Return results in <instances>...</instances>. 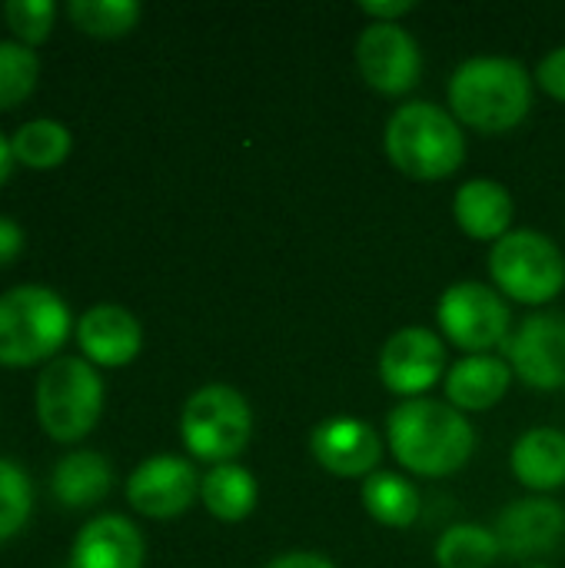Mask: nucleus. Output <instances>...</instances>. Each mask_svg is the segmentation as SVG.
Wrapping results in <instances>:
<instances>
[{"mask_svg": "<svg viewBox=\"0 0 565 568\" xmlns=\"http://www.w3.org/2000/svg\"><path fill=\"white\" fill-rule=\"evenodd\" d=\"M386 439L403 469L423 479H443L460 473L476 449V429L450 403L403 399L386 419Z\"/></svg>", "mask_w": 565, "mask_h": 568, "instance_id": "1", "label": "nucleus"}, {"mask_svg": "<svg viewBox=\"0 0 565 568\" xmlns=\"http://www.w3.org/2000/svg\"><path fill=\"white\" fill-rule=\"evenodd\" d=\"M450 110L480 133H509L529 116L533 77L509 57H473L450 77Z\"/></svg>", "mask_w": 565, "mask_h": 568, "instance_id": "2", "label": "nucleus"}, {"mask_svg": "<svg viewBox=\"0 0 565 568\" xmlns=\"http://www.w3.org/2000/svg\"><path fill=\"white\" fill-rule=\"evenodd\" d=\"M386 156L410 180H446L466 160V136L460 120L430 103H403L386 123Z\"/></svg>", "mask_w": 565, "mask_h": 568, "instance_id": "3", "label": "nucleus"}, {"mask_svg": "<svg viewBox=\"0 0 565 568\" xmlns=\"http://www.w3.org/2000/svg\"><path fill=\"white\" fill-rule=\"evenodd\" d=\"M40 429L53 443H80L103 416V379L83 356H57L43 366L33 389Z\"/></svg>", "mask_w": 565, "mask_h": 568, "instance_id": "4", "label": "nucleus"}, {"mask_svg": "<svg viewBox=\"0 0 565 568\" xmlns=\"http://www.w3.org/2000/svg\"><path fill=\"white\" fill-rule=\"evenodd\" d=\"M70 336V306L50 286L23 283L0 293V366H37Z\"/></svg>", "mask_w": 565, "mask_h": 568, "instance_id": "5", "label": "nucleus"}, {"mask_svg": "<svg viewBox=\"0 0 565 568\" xmlns=\"http://www.w3.org/2000/svg\"><path fill=\"white\" fill-rule=\"evenodd\" d=\"M253 436V409L233 386L213 383L196 389L180 416V439L186 453L203 463H233Z\"/></svg>", "mask_w": 565, "mask_h": 568, "instance_id": "6", "label": "nucleus"}, {"mask_svg": "<svg viewBox=\"0 0 565 568\" xmlns=\"http://www.w3.org/2000/svg\"><path fill=\"white\" fill-rule=\"evenodd\" d=\"M490 276L500 293L526 306L553 303L565 286L563 250L536 230H509L490 253Z\"/></svg>", "mask_w": 565, "mask_h": 568, "instance_id": "7", "label": "nucleus"}, {"mask_svg": "<svg viewBox=\"0 0 565 568\" xmlns=\"http://www.w3.org/2000/svg\"><path fill=\"white\" fill-rule=\"evenodd\" d=\"M436 320L446 339L470 356H486L493 346H503L513 333V313L503 293L476 280L453 283L440 296Z\"/></svg>", "mask_w": 565, "mask_h": 568, "instance_id": "8", "label": "nucleus"}, {"mask_svg": "<svg viewBox=\"0 0 565 568\" xmlns=\"http://www.w3.org/2000/svg\"><path fill=\"white\" fill-rule=\"evenodd\" d=\"M356 67L376 93L403 97L423 77V53L400 23H370L356 40Z\"/></svg>", "mask_w": 565, "mask_h": 568, "instance_id": "9", "label": "nucleus"}, {"mask_svg": "<svg viewBox=\"0 0 565 568\" xmlns=\"http://www.w3.org/2000/svg\"><path fill=\"white\" fill-rule=\"evenodd\" d=\"M513 373L543 393L565 389V316L533 313L503 343Z\"/></svg>", "mask_w": 565, "mask_h": 568, "instance_id": "10", "label": "nucleus"}, {"mask_svg": "<svg viewBox=\"0 0 565 568\" xmlns=\"http://www.w3.org/2000/svg\"><path fill=\"white\" fill-rule=\"evenodd\" d=\"M446 373V346L426 326H406L393 333L380 353V379L403 399H420Z\"/></svg>", "mask_w": 565, "mask_h": 568, "instance_id": "11", "label": "nucleus"}, {"mask_svg": "<svg viewBox=\"0 0 565 568\" xmlns=\"http://www.w3.org/2000/svg\"><path fill=\"white\" fill-rule=\"evenodd\" d=\"M200 476L183 456H150L127 479V503L147 519H176L200 496Z\"/></svg>", "mask_w": 565, "mask_h": 568, "instance_id": "12", "label": "nucleus"}, {"mask_svg": "<svg viewBox=\"0 0 565 568\" xmlns=\"http://www.w3.org/2000/svg\"><path fill=\"white\" fill-rule=\"evenodd\" d=\"M313 459L340 479H370L383 459L380 433L356 416L323 419L310 436Z\"/></svg>", "mask_w": 565, "mask_h": 568, "instance_id": "13", "label": "nucleus"}, {"mask_svg": "<svg viewBox=\"0 0 565 568\" xmlns=\"http://www.w3.org/2000/svg\"><path fill=\"white\" fill-rule=\"evenodd\" d=\"M493 532L500 539V549L509 559L526 562V559L553 552L563 542L565 509L559 503L546 499V496H529V499H519V503L506 506L500 513Z\"/></svg>", "mask_w": 565, "mask_h": 568, "instance_id": "14", "label": "nucleus"}, {"mask_svg": "<svg viewBox=\"0 0 565 568\" xmlns=\"http://www.w3.org/2000/svg\"><path fill=\"white\" fill-rule=\"evenodd\" d=\"M77 343L87 363L117 369L137 359L143 346V326L130 310L117 303H100L77 320Z\"/></svg>", "mask_w": 565, "mask_h": 568, "instance_id": "15", "label": "nucleus"}, {"mask_svg": "<svg viewBox=\"0 0 565 568\" xmlns=\"http://www.w3.org/2000/svg\"><path fill=\"white\" fill-rule=\"evenodd\" d=\"M143 532L127 516L103 513L77 532L67 568H143Z\"/></svg>", "mask_w": 565, "mask_h": 568, "instance_id": "16", "label": "nucleus"}, {"mask_svg": "<svg viewBox=\"0 0 565 568\" xmlns=\"http://www.w3.org/2000/svg\"><path fill=\"white\" fill-rule=\"evenodd\" d=\"M453 216L470 240L500 243L509 233V223L516 216V203L503 183L480 176V180H470L456 190Z\"/></svg>", "mask_w": 565, "mask_h": 568, "instance_id": "17", "label": "nucleus"}, {"mask_svg": "<svg viewBox=\"0 0 565 568\" xmlns=\"http://www.w3.org/2000/svg\"><path fill=\"white\" fill-rule=\"evenodd\" d=\"M509 363L500 356H466L446 369V399L460 413L493 409L509 389Z\"/></svg>", "mask_w": 565, "mask_h": 568, "instance_id": "18", "label": "nucleus"}, {"mask_svg": "<svg viewBox=\"0 0 565 568\" xmlns=\"http://www.w3.org/2000/svg\"><path fill=\"white\" fill-rule=\"evenodd\" d=\"M513 476L533 493H553L565 486V433L536 426L523 433L509 456Z\"/></svg>", "mask_w": 565, "mask_h": 568, "instance_id": "19", "label": "nucleus"}, {"mask_svg": "<svg viewBox=\"0 0 565 568\" xmlns=\"http://www.w3.org/2000/svg\"><path fill=\"white\" fill-rule=\"evenodd\" d=\"M110 489H113V469L93 449L67 453L50 476V493L63 509H90L103 503Z\"/></svg>", "mask_w": 565, "mask_h": 568, "instance_id": "20", "label": "nucleus"}, {"mask_svg": "<svg viewBox=\"0 0 565 568\" xmlns=\"http://www.w3.org/2000/svg\"><path fill=\"white\" fill-rule=\"evenodd\" d=\"M200 499L206 513L220 523H243L256 509L260 489L250 469H243L240 463H220L203 476Z\"/></svg>", "mask_w": 565, "mask_h": 568, "instance_id": "21", "label": "nucleus"}, {"mask_svg": "<svg viewBox=\"0 0 565 568\" xmlns=\"http://www.w3.org/2000/svg\"><path fill=\"white\" fill-rule=\"evenodd\" d=\"M363 506L370 519L390 529H410L423 513L420 489L396 473H373L363 483Z\"/></svg>", "mask_w": 565, "mask_h": 568, "instance_id": "22", "label": "nucleus"}, {"mask_svg": "<svg viewBox=\"0 0 565 568\" xmlns=\"http://www.w3.org/2000/svg\"><path fill=\"white\" fill-rule=\"evenodd\" d=\"M10 146H13V160L20 166H30V170H53L60 166L70 150H73V136L70 130L60 123V120H27L13 136H10Z\"/></svg>", "mask_w": 565, "mask_h": 568, "instance_id": "23", "label": "nucleus"}, {"mask_svg": "<svg viewBox=\"0 0 565 568\" xmlns=\"http://www.w3.org/2000/svg\"><path fill=\"white\" fill-rule=\"evenodd\" d=\"M503 549L493 529H483L476 523L450 526L436 542V562L440 568H493L500 562Z\"/></svg>", "mask_w": 565, "mask_h": 568, "instance_id": "24", "label": "nucleus"}, {"mask_svg": "<svg viewBox=\"0 0 565 568\" xmlns=\"http://www.w3.org/2000/svg\"><path fill=\"white\" fill-rule=\"evenodd\" d=\"M137 0H70L67 17L77 30L90 37H123L140 23Z\"/></svg>", "mask_w": 565, "mask_h": 568, "instance_id": "25", "label": "nucleus"}, {"mask_svg": "<svg viewBox=\"0 0 565 568\" xmlns=\"http://www.w3.org/2000/svg\"><path fill=\"white\" fill-rule=\"evenodd\" d=\"M40 80V57L33 47L17 40H0V113L23 103Z\"/></svg>", "mask_w": 565, "mask_h": 568, "instance_id": "26", "label": "nucleus"}, {"mask_svg": "<svg viewBox=\"0 0 565 568\" xmlns=\"http://www.w3.org/2000/svg\"><path fill=\"white\" fill-rule=\"evenodd\" d=\"M33 513V486L30 476L0 456V542L13 539Z\"/></svg>", "mask_w": 565, "mask_h": 568, "instance_id": "27", "label": "nucleus"}, {"mask_svg": "<svg viewBox=\"0 0 565 568\" xmlns=\"http://www.w3.org/2000/svg\"><path fill=\"white\" fill-rule=\"evenodd\" d=\"M7 27L13 30L17 43L37 47L50 37L53 20H57V3L53 0H7L3 7Z\"/></svg>", "mask_w": 565, "mask_h": 568, "instance_id": "28", "label": "nucleus"}, {"mask_svg": "<svg viewBox=\"0 0 565 568\" xmlns=\"http://www.w3.org/2000/svg\"><path fill=\"white\" fill-rule=\"evenodd\" d=\"M536 80H539V87H543L553 100L565 103V47L549 50V53L539 60V67H536Z\"/></svg>", "mask_w": 565, "mask_h": 568, "instance_id": "29", "label": "nucleus"}, {"mask_svg": "<svg viewBox=\"0 0 565 568\" xmlns=\"http://www.w3.org/2000/svg\"><path fill=\"white\" fill-rule=\"evenodd\" d=\"M360 10L373 17V23H396V17H406L416 10L413 0H363Z\"/></svg>", "mask_w": 565, "mask_h": 568, "instance_id": "30", "label": "nucleus"}, {"mask_svg": "<svg viewBox=\"0 0 565 568\" xmlns=\"http://www.w3.org/2000/svg\"><path fill=\"white\" fill-rule=\"evenodd\" d=\"M23 253V226L0 213V270Z\"/></svg>", "mask_w": 565, "mask_h": 568, "instance_id": "31", "label": "nucleus"}, {"mask_svg": "<svg viewBox=\"0 0 565 568\" xmlns=\"http://www.w3.org/2000/svg\"><path fill=\"white\" fill-rule=\"evenodd\" d=\"M263 568H336L326 556L320 552H286L273 562H266Z\"/></svg>", "mask_w": 565, "mask_h": 568, "instance_id": "32", "label": "nucleus"}, {"mask_svg": "<svg viewBox=\"0 0 565 568\" xmlns=\"http://www.w3.org/2000/svg\"><path fill=\"white\" fill-rule=\"evenodd\" d=\"M13 163H17V160H13V146H10V140L0 133V186L10 180V173H13Z\"/></svg>", "mask_w": 565, "mask_h": 568, "instance_id": "33", "label": "nucleus"}, {"mask_svg": "<svg viewBox=\"0 0 565 568\" xmlns=\"http://www.w3.org/2000/svg\"><path fill=\"white\" fill-rule=\"evenodd\" d=\"M529 568H549V566H529Z\"/></svg>", "mask_w": 565, "mask_h": 568, "instance_id": "34", "label": "nucleus"}]
</instances>
